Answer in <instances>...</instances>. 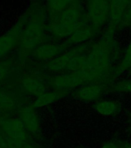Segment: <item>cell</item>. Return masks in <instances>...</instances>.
Listing matches in <instances>:
<instances>
[{
  "label": "cell",
  "mask_w": 131,
  "mask_h": 148,
  "mask_svg": "<svg viewBox=\"0 0 131 148\" xmlns=\"http://www.w3.org/2000/svg\"><path fill=\"white\" fill-rule=\"evenodd\" d=\"M0 148H10L5 136L1 131H0Z\"/></svg>",
  "instance_id": "603a6c76"
},
{
  "label": "cell",
  "mask_w": 131,
  "mask_h": 148,
  "mask_svg": "<svg viewBox=\"0 0 131 148\" xmlns=\"http://www.w3.org/2000/svg\"><path fill=\"white\" fill-rule=\"evenodd\" d=\"M93 43L91 42H88L86 43L78 45V46H75L74 48H72L70 50L63 53L55 59L49 60L48 62H44V69H46L50 73H54L63 71L72 59H73L74 57L86 54V52L89 53L92 48Z\"/></svg>",
  "instance_id": "8992f818"
},
{
  "label": "cell",
  "mask_w": 131,
  "mask_h": 148,
  "mask_svg": "<svg viewBox=\"0 0 131 148\" xmlns=\"http://www.w3.org/2000/svg\"><path fill=\"white\" fill-rule=\"evenodd\" d=\"M47 86L40 79L34 76H25L21 81V87L23 92L36 97L47 92Z\"/></svg>",
  "instance_id": "8fae6325"
},
{
  "label": "cell",
  "mask_w": 131,
  "mask_h": 148,
  "mask_svg": "<svg viewBox=\"0 0 131 148\" xmlns=\"http://www.w3.org/2000/svg\"><path fill=\"white\" fill-rule=\"evenodd\" d=\"M70 46L65 41L61 44L46 42L38 46L32 52V56L36 60L46 62L62 54Z\"/></svg>",
  "instance_id": "30bf717a"
},
{
  "label": "cell",
  "mask_w": 131,
  "mask_h": 148,
  "mask_svg": "<svg viewBox=\"0 0 131 148\" xmlns=\"http://www.w3.org/2000/svg\"><path fill=\"white\" fill-rule=\"evenodd\" d=\"M27 20L28 13L25 10L12 26L4 34L0 36V60L19 46L21 37Z\"/></svg>",
  "instance_id": "3957f363"
},
{
  "label": "cell",
  "mask_w": 131,
  "mask_h": 148,
  "mask_svg": "<svg viewBox=\"0 0 131 148\" xmlns=\"http://www.w3.org/2000/svg\"><path fill=\"white\" fill-rule=\"evenodd\" d=\"M36 109L31 105H23L18 109V117L22 120L28 133L33 137H41V126Z\"/></svg>",
  "instance_id": "ba28073f"
},
{
  "label": "cell",
  "mask_w": 131,
  "mask_h": 148,
  "mask_svg": "<svg viewBox=\"0 0 131 148\" xmlns=\"http://www.w3.org/2000/svg\"><path fill=\"white\" fill-rule=\"evenodd\" d=\"M114 35L115 32L105 29L100 39L93 43L88 53L85 66L81 71L87 74L93 83L111 84L114 79V68L111 63L118 51Z\"/></svg>",
  "instance_id": "6da1fadb"
},
{
  "label": "cell",
  "mask_w": 131,
  "mask_h": 148,
  "mask_svg": "<svg viewBox=\"0 0 131 148\" xmlns=\"http://www.w3.org/2000/svg\"><path fill=\"white\" fill-rule=\"evenodd\" d=\"M97 35V32L93 29L90 23H86L77 29L67 40H65V42L71 47L76 44L83 43L84 42L88 41Z\"/></svg>",
  "instance_id": "7c38bea8"
},
{
  "label": "cell",
  "mask_w": 131,
  "mask_h": 148,
  "mask_svg": "<svg viewBox=\"0 0 131 148\" xmlns=\"http://www.w3.org/2000/svg\"><path fill=\"white\" fill-rule=\"evenodd\" d=\"M13 66L12 60H5L0 61V83L4 81L11 73Z\"/></svg>",
  "instance_id": "44dd1931"
},
{
  "label": "cell",
  "mask_w": 131,
  "mask_h": 148,
  "mask_svg": "<svg viewBox=\"0 0 131 148\" xmlns=\"http://www.w3.org/2000/svg\"><path fill=\"white\" fill-rule=\"evenodd\" d=\"M0 131L6 138L16 140H25L32 139L19 117L0 118Z\"/></svg>",
  "instance_id": "52a82bcc"
},
{
  "label": "cell",
  "mask_w": 131,
  "mask_h": 148,
  "mask_svg": "<svg viewBox=\"0 0 131 148\" xmlns=\"http://www.w3.org/2000/svg\"><path fill=\"white\" fill-rule=\"evenodd\" d=\"M128 71H129V73H130L131 74V68H130V69H129V70H128Z\"/></svg>",
  "instance_id": "d4e9b609"
},
{
  "label": "cell",
  "mask_w": 131,
  "mask_h": 148,
  "mask_svg": "<svg viewBox=\"0 0 131 148\" xmlns=\"http://www.w3.org/2000/svg\"><path fill=\"white\" fill-rule=\"evenodd\" d=\"M86 60H87V55L86 54L76 56L70 60L65 70L67 71V73H76V72L81 71L83 69V67L85 66Z\"/></svg>",
  "instance_id": "ac0fdd59"
},
{
  "label": "cell",
  "mask_w": 131,
  "mask_h": 148,
  "mask_svg": "<svg viewBox=\"0 0 131 148\" xmlns=\"http://www.w3.org/2000/svg\"><path fill=\"white\" fill-rule=\"evenodd\" d=\"M100 148H120V146L118 140H113L104 143Z\"/></svg>",
  "instance_id": "7402d4cb"
},
{
  "label": "cell",
  "mask_w": 131,
  "mask_h": 148,
  "mask_svg": "<svg viewBox=\"0 0 131 148\" xmlns=\"http://www.w3.org/2000/svg\"><path fill=\"white\" fill-rule=\"evenodd\" d=\"M93 83L87 74L83 71L67 73L48 77L46 83L53 90H68L71 91L76 86Z\"/></svg>",
  "instance_id": "5b68a950"
},
{
  "label": "cell",
  "mask_w": 131,
  "mask_h": 148,
  "mask_svg": "<svg viewBox=\"0 0 131 148\" xmlns=\"http://www.w3.org/2000/svg\"><path fill=\"white\" fill-rule=\"evenodd\" d=\"M130 68H131V39L127 49H126V53L124 54L123 59L120 64L116 68H114V72H113L114 79L120 76V74H122L124 71L129 70Z\"/></svg>",
  "instance_id": "e0dca14e"
},
{
  "label": "cell",
  "mask_w": 131,
  "mask_h": 148,
  "mask_svg": "<svg viewBox=\"0 0 131 148\" xmlns=\"http://www.w3.org/2000/svg\"><path fill=\"white\" fill-rule=\"evenodd\" d=\"M119 144L120 146V148H131V143L126 142V141L118 140Z\"/></svg>",
  "instance_id": "cb8c5ba5"
},
{
  "label": "cell",
  "mask_w": 131,
  "mask_h": 148,
  "mask_svg": "<svg viewBox=\"0 0 131 148\" xmlns=\"http://www.w3.org/2000/svg\"><path fill=\"white\" fill-rule=\"evenodd\" d=\"M110 84L104 83H92L86 84L72 93L73 98L81 101L91 102L99 99L106 92Z\"/></svg>",
  "instance_id": "9c48e42d"
},
{
  "label": "cell",
  "mask_w": 131,
  "mask_h": 148,
  "mask_svg": "<svg viewBox=\"0 0 131 148\" xmlns=\"http://www.w3.org/2000/svg\"><path fill=\"white\" fill-rule=\"evenodd\" d=\"M28 20L23 29L19 46V58L24 61L42 44L49 42L48 16L43 0H30L27 9Z\"/></svg>",
  "instance_id": "7a4b0ae2"
},
{
  "label": "cell",
  "mask_w": 131,
  "mask_h": 148,
  "mask_svg": "<svg viewBox=\"0 0 131 148\" xmlns=\"http://www.w3.org/2000/svg\"><path fill=\"white\" fill-rule=\"evenodd\" d=\"M97 113L105 116H116L122 109V104L117 100H99L93 106Z\"/></svg>",
  "instance_id": "9a60e30c"
},
{
  "label": "cell",
  "mask_w": 131,
  "mask_h": 148,
  "mask_svg": "<svg viewBox=\"0 0 131 148\" xmlns=\"http://www.w3.org/2000/svg\"><path fill=\"white\" fill-rule=\"evenodd\" d=\"M110 8V0H86V15L90 24L97 34L108 23Z\"/></svg>",
  "instance_id": "277c9868"
},
{
  "label": "cell",
  "mask_w": 131,
  "mask_h": 148,
  "mask_svg": "<svg viewBox=\"0 0 131 148\" xmlns=\"http://www.w3.org/2000/svg\"><path fill=\"white\" fill-rule=\"evenodd\" d=\"M70 90H53V91H47L41 96L36 97L32 105L35 109L44 107L57 101L69 94Z\"/></svg>",
  "instance_id": "4fadbf2b"
},
{
  "label": "cell",
  "mask_w": 131,
  "mask_h": 148,
  "mask_svg": "<svg viewBox=\"0 0 131 148\" xmlns=\"http://www.w3.org/2000/svg\"><path fill=\"white\" fill-rule=\"evenodd\" d=\"M6 140L10 148H43L33 142L32 139L25 140H16L9 138H6Z\"/></svg>",
  "instance_id": "ffe728a7"
},
{
  "label": "cell",
  "mask_w": 131,
  "mask_h": 148,
  "mask_svg": "<svg viewBox=\"0 0 131 148\" xmlns=\"http://www.w3.org/2000/svg\"><path fill=\"white\" fill-rule=\"evenodd\" d=\"M75 1L76 0H43L48 16V22L55 19Z\"/></svg>",
  "instance_id": "5bb4252c"
},
{
  "label": "cell",
  "mask_w": 131,
  "mask_h": 148,
  "mask_svg": "<svg viewBox=\"0 0 131 148\" xmlns=\"http://www.w3.org/2000/svg\"><path fill=\"white\" fill-rule=\"evenodd\" d=\"M106 92H128L131 93V79L112 83L106 87Z\"/></svg>",
  "instance_id": "d6986e66"
},
{
  "label": "cell",
  "mask_w": 131,
  "mask_h": 148,
  "mask_svg": "<svg viewBox=\"0 0 131 148\" xmlns=\"http://www.w3.org/2000/svg\"><path fill=\"white\" fill-rule=\"evenodd\" d=\"M16 99L13 95L5 92L4 90H0V111L11 112L16 109Z\"/></svg>",
  "instance_id": "2e32d148"
}]
</instances>
